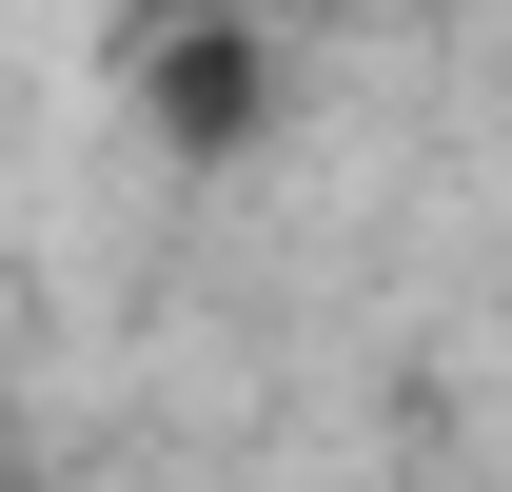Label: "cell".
Segmentation results:
<instances>
[{
    "label": "cell",
    "mask_w": 512,
    "mask_h": 492,
    "mask_svg": "<svg viewBox=\"0 0 512 492\" xmlns=\"http://www.w3.org/2000/svg\"><path fill=\"white\" fill-rule=\"evenodd\" d=\"M217 20H414V0H217Z\"/></svg>",
    "instance_id": "6da1fadb"
}]
</instances>
